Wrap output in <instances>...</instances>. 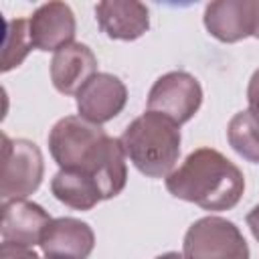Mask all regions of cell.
I'll list each match as a JSON object with an SVG mask.
<instances>
[{
	"label": "cell",
	"instance_id": "9c48e42d",
	"mask_svg": "<svg viewBox=\"0 0 259 259\" xmlns=\"http://www.w3.org/2000/svg\"><path fill=\"white\" fill-rule=\"evenodd\" d=\"M32 47L38 51H59L75 42V14L65 2L40 4L28 18Z\"/></svg>",
	"mask_w": 259,
	"mask_h": 259
},
{
	"label": "cell",
	"instance_id": "3957f363",
	"mask_svg": "<svg viewBox=\"0 0 259 259\" xmlns=\"http://www.w3.org/2000/svg\"><path fill=\"white\" fill-rule=\"evenodd\" d=\"M182 255L184 259H249V245L235 223L210 214L188 227Z\"/></svg>",
	"mask_w": 259,
	"mask_h": 259
},
{
	"label": "cell",
	"instance_id": "7402d4cb",
	"mask_svg": "<svg viewBox=\"0 0 259 259\" xmlns=\"http://www.w3.org/2000/svg\"><path fill=\"white\" fill-rule=\"evenodd\" d=\"M156 259H184V255H182V253H176V251H170V253L158 255Z\"/></svg>",
	"mask_w": 259,
	"mask_h": 259
},
{
	"label": "cell",
	"instance_id": "4fadbf2b",
	"mask_svg": "<svg viewBox=\"0 0 259 259\" xmlns=\"http://www.w3.org/2000/svg\"><path fill=\"white\" fill-rule=\"evenodd\" d=\"M95 18L109 38L136 40L150 28V12L138 0H103L95 6Z\"/></svg>",
	"mask_w": 259,
	"mask_h": 259
},
{
	"label": "cell",
	"instance_id": "5b68a950",
	"mask_svg": "<svg viewBox=\"0 0 259 259\" xmlns=\"http://www.w3.org/2000/svg\"><path fill=\"white\" fill-rule=\"evenodd\" d=\"M202 105V87L186 71H170L156 79L148 93L146 111L160 113L176 125L186 123Z\"/></svg>",
	"mask_w": 259,
	"mask_h": 259
},
{
	"label": "cell",
	"instance_id": "9a60e30c",
	"mask_svg": "<svg viewBox=\"0 0 259 259\" xmlns=\"http://www.w3.org/2000/svg\"><path fill=\"white\" fill-rule=\"evenodd\" d=\"M51 192L59 202L77 210H91L103 200L97 184L83 170H59L51 180Z\"/></svg>",
	"mask_w": 259,
	"mask_h": 259
},
{
	"label": "cell",
	"instance_id": "e0dca14e",
	"mask_svg": "<svg viewBox=\"0 0 259 259\" xmlns=\"http://www.w3.org/2000/svg\"><path fill=\"white\" fill-rule=\"evenodd\" d=\"M32 40H30V30H28V20L26 18H14L6 20V36L2 45V73L12 71L18 67L26 55L32 51Z\"/></svg>",
	"mask_w": 259,
	"mask_h": 259
},
{
	"label": "cell",
	"instance_id": "44dd1931",
	"mask_svg": "<svg viewBox=\"0 0 259 259\" xmlns=\"http://www.w3.org/2000/svg\"><path fill=\"white\" fill-rule=\"evenodd\" d=\"M251 10H253V34L259 38V0H251Z\"/></svg>",
	"mask_w": 259,
	"mask_h": 259
},
{
	"label": "cell",
	"instance_id": "ac0fdd59",
	"mask_svg": "<svg viewBox=\"0 0 259 259\" xmlns=\"http://www.w3.org/2000/svg\"><path fill=\"white\" fill-rule=\"evenodd\" d=\"M0 259H38V255L30 247L2 241V245H0Z\"/></svg>",
	"mask_w": 259,
	"mask_h": 259
},
{
	"label": "cell",
	"instance_id": "d6986e66",
	"mask_svg": "<svg viewBox=\"0 0 259 259\" xmlns=\"http://www.w3.org/2000/svg\"><path fill=\"white\" fill-rule=\"evenodd\" d=\"M247 101H249V109L259 113V69L253 71L249 85H247Z\"/></svg>",
	"mask_w": 259,
	"mask_h": 259
},
{
	"label": "cell",
	"instance_id": "5bb4252c",
	"mask_svg": "<svg viewBox=\"0 0 259 259\" xmlns=\"http://www.w3.org/2000/svg\"><path fill=\"white\" fill-rule=\"evenodd\" d=\"M204 26L221 42H239L253 34L251 0H217L204 8Z\"/></svg>",
	"mask_w": 259,
	"mask_h": 259
},
{
	"label": "cell",
	"instance_id": "8992f818",
	"mask_svg": "<svg viewBox=\"0 0 259 259\" xmlns=\"http://www.w3.org/2000/svg\"><path fill=\"white\" fill-rule=\"evenodd\" d=\"M105 136L101 125L91 123L81 115H65L49 134V152L61 170H77L87 164Z\"/></svg>",
	"mask_w": 259,
	"mask_h": 259
},
{
	"label": "cell",
	"instance_id": "7a4b0ae2",
	"mask_svg": "<svg viewBox=\"0 0 259 259\" xmlns=\"http://www.w3.org/2000/svg\"><path fill=\"white\" fill-rule=\"evenodd\" d=\"M130 162L148 178H166L180 156V125L172 119L146 111L136 117L119 138Z\"/></svg>",
	"mask_w": 259,
	"mask_h": 259
},
{
	"label": "cell",
	"instance_id": "7c38bea8",
	"mask_svg": "<svg viewBox=\"0 0 259 259\" xmlns=\"http://www.w3.org/2000/svg\"><path fill=\"white\" fill-rule=\"evenodd\" d=\"M51 221L53 219L49 217V212L36 202L24 198L2 202V241L18 243L24 247L38 245Z\"/></svg>",
	"mask_w": 259,
	"mask_h": 259
},
{
	"label": "cell",
	"instance_id": "ba28073f",
	"mask_svg": "<svg viewBox=\"0 0 259 259\" xmlns=\"http://www.w3.org/2000/svg\"><path fill=\"white\" fill-rule=\"evenodd\" d=\"M38 245L47 259H87L95 247V233L85 221L61 217L51 221Z\"/></svg>",
	"mask_w": 259,
	"mask_h": 259
},
{
	"label": "cell",
	"instance_id": "8fae6325",
	"mask_svg": "<svg viewBox=\"0 0 259 259\" xmlns=\"http://www.w3.org/2000/svg\"><path fill=\"white\" fill-rule=\"evenodd\" d=\"M97 75V59L83 42H71L55 51L51 59V81L63 95H77L81 87Z\"/></svg>",
	"mask_w": 259,
	"mask_h": 259
},
{
	"label": "cell",
	"instance_id": "ffe728a7",
	"mask_svg": "<svg viewBox=\"0 0 259 259\" xmlns=\"http://www.w3.org/2000/svg\"><path fill=\"white\" fill-rule=\"evenodd\" d=\"M245 221H247V227L251 229L253 237L259 241V204H255V206H253V208L247 212Z\"/></svg>",
	"mask_w": 259,
	"mask_h": 259
},
{
	"label": "cell",
	"instance_id": "6da1fadb",
	"mask_svg": "<svg viewBox=\"0 0 259 259\" xmlns=\"http://www.w3.org/2000/svg\"><path fill=\"white\" fill-rule=\"evenodd\" d=\"M166 190L204 210H229L243 196L245 176L219 150L198 148L166 176Z\"/></svg>",
	"mask_w": 259,
	"mask_h": 259
},
{
	"label": "cell",
	"instance_id": "277c9868",
	"mask_svg": "<svg viewBox=\"0 0 259 259\" xmlns=\"http://www.w3.org/2000/svg\"><path fill=\"white\" fill-rule=\"evenodd\" d=\"M42 174L45 162L38 146L30 140H10L6 134H2V200L8 202L26 198L40 186Z\"/></svg>",
	"mask_w": 259,
	"mask_h": 259
},
{
	"label": "cell",
	"instance_id": "52a82bcc",
	"mask_svg": "<svg viewBox=\"0 0 259 259\" xmlns=\"http://www.w3.org/2000/svg\"><path fill=\"white\" fill-rule=\"evenodd\" d=\"M127 101V87L111 73L93 75L77 93V111L91 123H105L121 113Z\"/></svg>",
	"mask_w": 259,
	"mask_h": 259
},
{
	"label": "cell",
	"instance_id": "2e32d148",
	"mask_svg": "<svg viewBox=\"0 0 259 259\" xmlns=\"http://www.w3.org/2000/svg\"><path fill=\"white\" fill-rule=\"evenodd\" d=\"M227 140L241 158L259 164V113L253 109L235 113L227 125Z\"/></svg>",
	"mask_w": 259,
	"mask_h": 259
},
{
	"label": "cell",
	"instance_id": "30bf717a",
	"mask_svg": "<svg viewBox=\"0 0 259 259\" xmlns=\"http://www.w3.org/2000/svg\"><path fill=\"white\" fill-rule=\"evenodd\" d=\"M125 158L127 156L123 152L121 142L117 138L105 136L99 142V146L95 148V152L91 154V158L87 160V164L77 170L87 172L93 178V182L97 184L101 198L109 200L125 188V182H127Z\"/></svg>",
	"mask_w": 259,
	"mask_h": 259
}]
</instances>
